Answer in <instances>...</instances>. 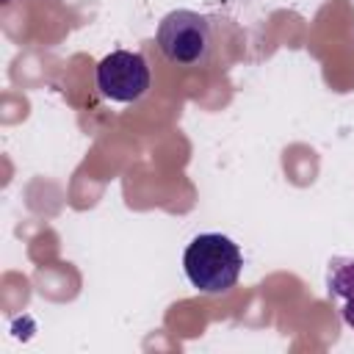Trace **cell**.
Returning <instances> with one entry per match:
<instances>
[{"instance_id":"obj_1","label":"cell","mask_w":354,"mask_h":354,"mask_svg":"<svg viewBox=\"0 0 354 354\" xmlns=\"http://www.w3.org/2000/svg\"><path fill=\"white\" fill-rule=\"evenodd\" d=\"M243 268L238 243L221 232H202L191 238L183 252V271L199 293H224L235 288Z\"/></svg>"},{"instance_id":"obj_2","label":"cell","mask_w":354,"mask_h":354,"mask_svg":"<svg viewBox=\"0 0 354 354\" xmlns=\"http://www.w3.org/2000/svg\"><path fill=\"white\" fill-rule=\"evenodd\" d=\"M158 50L174 66H205L213 53V28L210 19L191 8L169 11L155 30Z\"/></svg>"},{"instance_id":"obj_3","label":"cell","mask_w":354,"mask_h":354,"mask_svg":"<svg viewBox=\"0 0 354 354\" xmlns=\"http://www.w3.org/2000/svg\"><path fill=\"white\" fill-rule=\"evenodd\" d=\"M94 80L100 94L113 102H136L149 91L152 83L144 55L133 50H113L100 58Z\"/></svg>"},{"instance_id":"obj_4","label":"cell","mask_w":354,"mask_h":354,"mask_svg":"<svg viewBox=\"0 0 354 354\" xmlns=\"http://www.w3.org/2000/svg\"><path fill=\"white\" fill-rule=\"evenodd\" d=\"M326 290L335 299L340 318L354 329V257H332L329 260Z\"/></svg>"}]
</instances>
